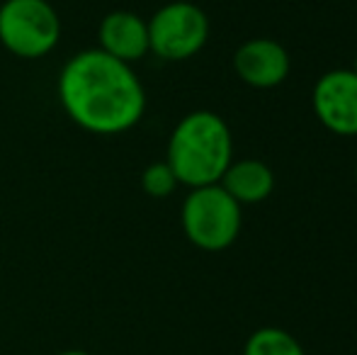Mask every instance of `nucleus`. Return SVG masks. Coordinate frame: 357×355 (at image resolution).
Here are the masks:
<instances>
[{"instance_id": "1", "label": "nucleus", "mask_w": 357, "mask_h": 355, "mask_svg": "<svg viewBox=\"0 0 357 355\" xmlns=\"http://www.w3.org/2000/svg\"><path fill=\"white\" fill-rule=\"evenodd\" d=\"M59 100L73 124L98 137L129 132L146 112V90L132 63L102 49H85L63 63Z\"/></svg>"}, {"instance_id": "2", "label": "nucleus", "mask_w": 357, "mask_h": 355, "mask_svg": "<svg viewBox=\"0 0 357 355\" xmlns=\"http://www.w3.org/2000/svg\"><path fill=\"white\" fill-rule=\"evenodd\" d=\"M234 161V137L224 117L212 109H195L175 124L165 163L180 185L202 188L219 183Z\"/></svg>"}, {"instance_id": "3", "label": "nucleus", "mask_w": 357, "mask_h": 355, "mask_svg": "<svg viewBox=\"0 0 357 355\" xmlns=\"http://www.w3.org/2000/svg\"><path fill=\"white\" fill-rule=\"evenodd\" d=\"M183 232L192 246L219 253L234 246L243 227V207L219 183L192 188L180 212Z\"/></svg>"}, {"instance_id": "4", "label": "nucleus", "mask_w": 357, "mask_h": 355, "mask_svg": "<svg viewBox=\"0 0 357 355\" xmlns=\"http://www.w3.org/2000/svg\"><path fill=\"white\" fill-rule=\"evenodd\" d=\"M61 42V17L49 0H5L0 44L20 59H42Z\"/></svg>"}, {"instance_id": "5", "label": "nucleus", "mask_w": 357, "mask_h": 355, "mask_svg": "<svg viewBox=\"0 0 357 355\" xmlns=\"http://www.w3.org/2000/svg\"><path fill=\"white\" fill-rule=\"evenodd\" d=\"M149 22V52L163 61H188L209 42V17L188 0L165 3Z\"/></svg>"}, {"instance_id": "6", "label": "nucleus", "mask_w": 357, "mask_h": 355, "mask_svg": "<svg viewBox=\"0 0 357 355\" xmlns=\"http://www.w3.org/2000/svg\"><path fill=\"white\" fill-rule=\"evenodd\" d=\"M311 107L331 134L357 137V73L353 68H333L319 76L311 90Z\"/></svg>"}, {"instance_id": "7", "label": "nucleus", "mask_w": 357, "mask_h": 355, "mask_svg": "<svg viewBox=\"0 0 357 355\" xmlns=\"http://www.w3.org/2000/svg\"><path fill=\"white\" fill-rule=\"evenodd\" d=\"M234 71L245 86L270 90L287 81L291 71L289 52L268 37L248 39L234 54Z\"/></svg>"}, {"instance_id": "8", "label": "nucleus", "mask_w": 357, "mask_h": 355, "mask_svg": "<svg viewBox=\"0 0 357 355\" xmlns=\"http://www.w3.org/2000/svg\"><path fill=\"white\" fill-rule=\"evenodd\" d=\"M100 47L112 59L134 63L149 54V22L137 13L114 10L100 22Z\"/></svg>"}, {"instance_id": "9", "label": "nucleus", "mask_w": 357, "mask_h": 355, "mask_svg": "<svg viewBox=\"0 0 357 355\" xmlns=\"http://www.w3.org/2000/svg\"><path fill=\"white\" fill-rule=\"evenodd\" d=\"M219 185L243 207V204H260L273 195L275 173L260 158H238L231 161Z\"/></svg>"}, {"instance_id": "10", "label": "nucleus", "mask_w": 357, "mask_h": 355, "mask_svg": "<svg viewBox=\"0 0 357 355\" xmlns=\"http://www.w3.org/2000/svg\"><path fill=\"white\" fill-rule=\"evenodd\" d=\"M243 355H306L299 338L280 326H263L248 336Z\"/></svg>"}, {"instance_id": "11", "label": "nucleus", "mask_w": 357, "mask_h": 355, "mask_svg": "<svg viewBox=\"0 0 357 355\" xmlns=\"http://www.w3.org/2000/svg\"><path fill=\"white\" fill-rule=\"evenodd\" d=\"M178 185L180 183H178V178H175L173 168H170L165 161L151 163V166H146V171L142 173V188L149 197L163 199V197H168V195H173Z\"/></svg>"}, {"instance_id": "12", "label": "nucleus", "mask_w": 357, "mask_h": 355, "mask_svg": "<svg viewBox=\"0 0 357 355\" xmlns=\"http://www.w3.org/2000/svg\"><path fill=\"white\" fill-rule=\"evenodd\" d=\"M56 355H93V353H88V351H61Z\"/></svg>"}, {"instance_id": "13", "label": "nucleus", "mask_w": 357, "mask_h": 355, "mask_svg": "<svg viewBox=\"0 0 357 355\" xmlns=\"http://www.w3.org/2000/svg\"><path fill=\"white\" fill-rule=\"evenodd\" d=\"M353 71L357 73V54H355V59H353Z\"/></svg>"}, {"instance_id": "14", "label": "nucleus", "mask_w": 357, "mask_h": 355, "mask_svg": "<svg viewBox=\"0 0 357 355\" xmlns=\"http://www.w3.org/2000/svg\"><path fill=\"white\" fill-rule=\"evenodd\" d=\"M355 185H357V163H355Z\"/></svg>"}]
</instances>
